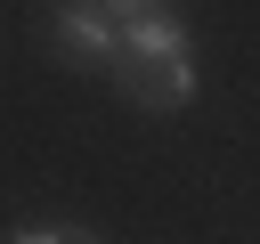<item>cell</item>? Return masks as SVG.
<instances>
[{"mask_svg": "<svg viewBox=\"0 0 260 244\" xmlns=\"http://www.w3.org/2000/svg\"><path fill=\"white\" fill-rule=\"evenodd\" d=\"M114 81H122L138 106H187V98H195V65H187V57H162V65H114Z\"/></svg>", "mask_w": 260, "mask_h": 244, "instance_id": "obj_2", "label": "cell"}, {"mask_svg": "<svg viewBox=\"0 0 260 244\" xmlns=\"http://www.w3.org/2000/svg\"><path fill=\"white\" fill-rule=\"evenodd\" d=\"M49 33H57V49H65L73 65H114V41H122L89 0H65V8L49 16Z\"/></svg>", "mask_w": 260, "mask_h": 244, "instance_id": "obj_1", "label": "cell"}, {"mask_svg": "<svg viewBox=\"0 0 260 244\" xmlns=\"http://www.w3.org/2000/svg\"><path fill=\"white\" fill-rule=\"evenodd\" d=\"M89 8H98L114 33H122V24H138V16H162V0H89Z\"/></svg>", "mask_w": 260, "mask_h": 244, "instance_id": "obj_4", "label": "cell"}, {"mask_svg": "<svg viewBox=\"0 0 260 244\" xmlns=\"http://www.w3.org/2000/svg\"><path fill=\"white\" fill-rule=\"evenodd\" d=\"M16 244H89V236H65V228H24Z\"/></svg>", "mask_w": 260, "mask_h": 244, "instance_id": "obj_5", "label": "cell"}, {"mask_svg": "<svg viewBox=\"0 0 260 244\" xmlns=\"http://www.w3.org/2000/svg\"><path fill=\"white\" fill-rule=\"evenodd\" d=\"M162 57H187V24H179V16H138V24H122L114 65H162Z\"/></svg>", "mask_w": 260, "mask_h": 244, "instance_id": "obj_3", "label": "cell"}]
</instances>
